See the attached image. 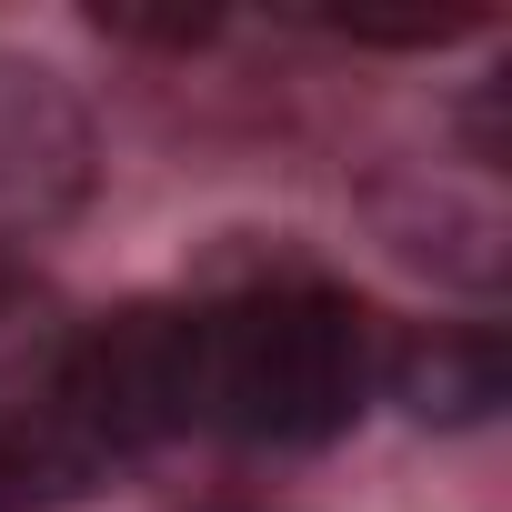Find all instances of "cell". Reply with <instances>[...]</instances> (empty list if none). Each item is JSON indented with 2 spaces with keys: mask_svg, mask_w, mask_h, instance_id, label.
Masks as SVG:
<instances>
[{
  "mask_svg": "<svg viewBox=\"0 0 512 512\" xmlns=\"http://www.w3.org/2000/svg\"><path fill=\"white\" fill-rule=\"evenodd\" d=\"M191 342H201V432L272 442V452L352 432V412L382 382L372 312L322 282H262L231 302H191Z\"/></svg>",
  "mask_w": 512,
  "mask_h": 512,
  "instance_id": "cell-1",
  "label": "cell"
},
{
  "mask_svg": "<svg viewBox=\"0 0 512 512\" xmlns=\"http://www.w3.org/2000/svg\"><path fill=\"white\" fill-rule=\"evenodd\" d=\"M91 201V111L61 71L0 51V251L41 241Z\"/></svg>",
  "mask_w": 512,
  "mask_h": 512,
  "instance_id": "cell-2",
  "label": "cell"
},
{
  "mask_svg": "<svg viewBox=\"0 0 512 512\" xmlns=\"http://www.w3.org/2000/svg\"><path fill=\"white\" fill-rule=\"evenodd\" d=\"M382 392L412 412V422H482L492 402H502V342L472 322H432V332H412V342H392L382 352Z\"/></svg>",
  "mask_w": 512,
  "mask_h": 512,
  "instance_id": "cell-3",
  "label": "cell"
},
{
  "mask_svg": "<svg viewBox=\"0 0 512 512\" xmlns=\"http://www.w3.org/2000/svg\"><path fill=\"white\" fill-rule=\"evenodd\" d=\"M91 472L41 432V422H11L0 432V512H41V502H71Z\"/></svg>",
  "mask_w": 512,
  "mask_h": 512,
  "instance_id": "cell-4",
  "label": "cell"
},
{
  "mask_svg": "<svg viewBox=\"0 0 512 512\" xmlns=\"http://www.w3.org/2000/svg\"><path fill=\"white\" fill-rule=\"evenodd\" d=\"M31 362H61V312L21 262H0V382H21Z\"/></svg>",
  "mask_w": 512,
  "mask_h": 512,
  "instance_id": "cell-5",
  "label": "cell"
}]
</instances>
